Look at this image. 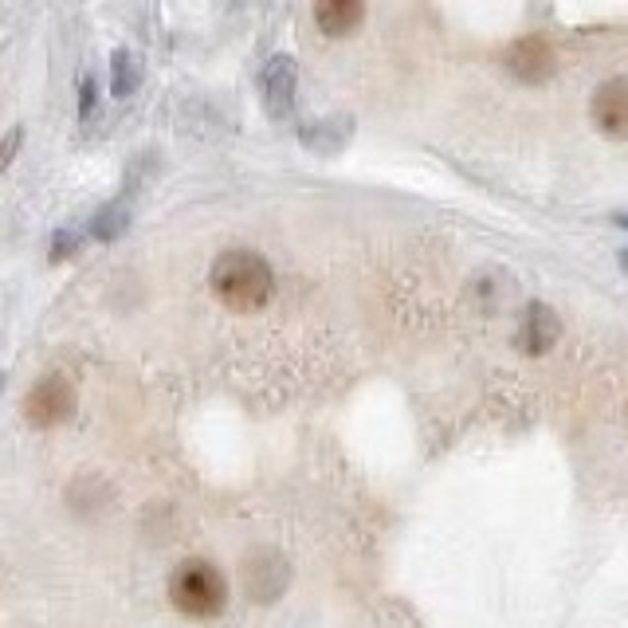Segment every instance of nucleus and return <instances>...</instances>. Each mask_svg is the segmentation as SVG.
Instances as JSON below:
<instances>
[{
  "label": "nucleus",
  "mask_w": 628,
  "mask_h": 628,
  "mask_svg": "<svg viewBox=\"0 0 628 628\" xmlns=\"http://www.w3.org/2000/svg\"><path fill=\"white\" fill-rule=\"evenodd\" d=\"M558 68V51L546 36H523L507 48V71L527 87H543Z\"/></svg>",
  "instance_id": "5"
},
{
  "label": "nucleus",
  "mask_w": 628,
  "mask_h": 628,
  "mask_svg": "<svg viewBox=\"0 0 628 628\" xmlns=\"http://www.w3.org/2000/svg\"><path fill=\"white\" fill-rule=\"evenodd\" d=\"M138 79H142V71H138V60L130 55V48H114V55H111V94L114 99H130V94L138 91Z\"/></svg>",
  "instance_id": "10"
},
{
  "label": "nucleus",
  "mask_w": 628,
  "mask_h": 628,
  "mask_svg": "<svg viewBox=\"0 0 628 628\" xmlns=\"http://www.w3.org/2000/svg\"><path fill=\"white\" fill-rule=\"evenodd\" d=\"M244 578L255 601H275L283 594V586H287V566L267 561V554H260V558H252L244 566Z\"/></svg>",
  "instance_id": "9"
},
{
  "label": "nucleus",
  "mask_w": 628,
  "mask_h": 628,
  "mask_svg": "<svg viewBox=\"0 0 628 628\" xmlns=\"http://www.w3.org/2000/svg\"><path fill=\"white\" fill-rule=\"evenodd\" d=\"M209 287H213L216 303L232 314H255L264 311L275 295V272L267 264V255L255 247H229L213 260L209 272Z\"/></svg>",
  "instance_id": "1"
},
{
  "label": "nucleus",
  "mask_w": 628,
  "mask_h": 628,
  "mask_svg": "<svg viewBox=\"0 0 628 628\" xmlns=\"http://www.w3.org/2000/svg\"><path fill=\"white\" fill-rule=\"evenodd\" d=\"M170 601L181 617L189 620H213L224 612L229 605V578H224L221 569L213 561L204 558H189L173 569L170 578Z\"/></svg>",
  "instance_id": "2"
},
{
  "label": "nucleus",
  "mask_w": 628,
  "mask_h": 628,
  "mask_svg": "<svg viewBox=\"0 0 628 628\" xmlns=\"http://www.w3.org/2000/svg\"><path fill=\"white\" fill-rule=\"evenodd\" d=\"M75 416V385L63 374H48L24 393V421L32 428H60Z\"/></svg>",
  "instance_id": "3"
},
{
  "label": "nucleus",
  "mask_w": 628,
  "mask_h": 628,
  "mask_svg": "<svg viewBox=\"0 0 628 628\" xmlns=\"http://www.w3.org/2000/svg\"><path fill=\"white\" fill-rule=\"evenodd\" d=\"M79 252V236L75 232H55V240H51V264H63L68 255Z\"/></svg>",
  "instance_id": "14"
},
{
  "label": "nucleus",
  "mask_w": 628,
  "mask_h": 628,
  "mask_svg": "<svg viewBox=\"0 0 628 628\" xmlns=\"http://www.w3.org/2000/svg\"><path fill=\"white\" fill-rule=\"evenodd\" d=\"M94 99H99V79L83 75V83H79V119L83 122L94 119Z\"/></svg>",
  "instance_id": "12"
},
{
  "label": "nucleus",
  "mask_w": 628,
  "mask_h": 628,
  "mask_svg": "<svg viewBox=\"0 0 628 628\" xmlns=\"http://www.w3.org/2000/svg\"><path fill=\"white\" fill-rule=\"evenodd\" d=\"M295 94H298V63L291 55H272L267 68L260 71V99H264V111L275 122L291 119L295 111Z\"/></svg>",
  "instance_id": "6"
},
{
  "label": "nucleus",
  "mask_w": 628,
  "mask_h": 628,
  "mask_svg": "<svg viewBox=\"0 0 628 628\" xmlns=\"http://www.w3.org/2000/svg\"><path fill=\"white\" fill-rule=\"evenodd\" d=\"M20 142H24V130L20 126H12L9 134H4V142H0V178H4V170H9L12 162H17Z\"/></svg>",
  "instance_id": "13"
},
{
  "label": "nucleus",
  "mask_w": 628,
  "mask_h": 628,
  "mask_svg": "<svg viewBox=\"0 0 628 628\" xmlns=\"http://www.w3.org/2000/svg\"><path fill=\"white\" fill-rule=\"evenodd\" d=\"M620 264H625V267H628V252H620Z\"/></svg>",
  "instance_id": "15"
},
{
  "label": "nucleus",
  "mask_w": 628,
  "mask_h": 628,
  "mask_svg": "<svg viewBox=\"0 0 628 628\" xmlns=\"http://www.w3.org/2000/svg\"><path fill=\"white\" fill-rule=\"evenodd\" d=\"M0 389H4V374H0Z\"/></svg>",
  "instance_id": "17"
},
{
  "label": "nucleus",
  "mask_w": 628,
  "mask_h": 628,
  "mask_svg": "<svg viewBox=\"0 0 628 628\" xmlns=\"http://www.w3.org/2000/svg\"><path fill=\"white\" fill-rule=\"evenodd\" d=\"M589 119L609 142H628V79L612 75L589 99Z\"/></svg>",
  "instance_id": "4"
},
{
  "label": "nucleus",
  "mask_w": 628,
  "mask_h": 628,
  "mask_svg": "<svg viewBox=\"0 0 628 628\" xmlns=\"http://www.w3.org/2000/svg\"><path fill=\"white\" fill-rule=\"evenodd\" d=\"M558 338H561V318L554 314V306H546L543 298L527 303V311H523V323H518L515 346L523 350L527 357H543V354H550V350L558 346Z\"/></svg>",
  "instance_id": "7"
},
{
  "label": "nucleus",
  "mask_w": 628,
  "mask_h": 628,
  "mask_svg": "<svg viewBox=\"0 0 628 628\" xmlns=\"http://www.w3.org/2000/svg\"><path fill=\"white\" fill-rule=\"evenodd\" d=\"M620 224H625V229H628V216H620Z\"/></svg>",
  "instance_id": "16"
},
{
  "label": "nucleus",
  "mask_w": 628,
  "mask_h": 628,
  "mask_svg": "<svg viewBox=\"0 0 628 628\" xmlns=\"http://www.w3.org/2000/svg\"><path fill=\"white\" fill-rule=\"evenodd\" d=\"M130 224V209L122 201H114V204H107L99 216L91 221V236L94 240H102V244H111V240H119L122 236V229Z\"/></svg>",
  "instance_id": "11"
},
{
  "label": "nucleus",
  "mask_w": 628,
  "mask_h": 628,
  "mask_svg": "<svg viewBox=\"0 0 628 628\" xmlns=\"http://www.w3.org/2000/svg\"><path fill=\"white\" fill-rule=\"evenodd\" d=\"M365 0H314V24L331 40H346L362 28Z\"/></svg>",
  "instance_id": "8"
}]
</instances>
